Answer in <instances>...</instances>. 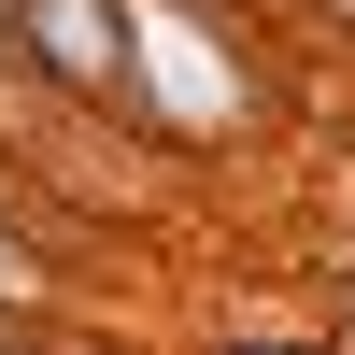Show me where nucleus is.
Listing matches in <instances>:
<instances>
[{"mask_svg":"<svg viewBox=\"0 0 355 355\" xmlns=\"http://www.w3.org/2000/svg\"><path fill=\"white\" fill-rule=\"evenodd\" d=\"M43 299H57V270H43V242H28L15 214H0V327H28Z\"/></svg>","mask_w":355,"mask_h":355,"instance_id":"obj_2","label":"nucleus"},{"mask_svg":"<svg viewBox=\"0 0 355 355\" xmlns=\"http://www.w3.org/2000/svg\"><path fill=\"white\" fill-rule=\"evenodd\" d=\"M0 43L85 114H142V0H0Z\"/></svg>","mask_w":355,"mask_h":355,"instance_id":"obj_1","label":"nucleus"},{"mask_svg":"<svg viewBox=\"0 0 355 355\" xmlns=\"http://www.w3.org/2000/svg\"><path fill=\"white\" fill-rule=\"evenodd\" d=\"M214 355H242V341H214Z\"/></svg>","mask_w":355,"mask_h":355,"instance_id":"obj_3","label":"nucleus"}]
</instances>
